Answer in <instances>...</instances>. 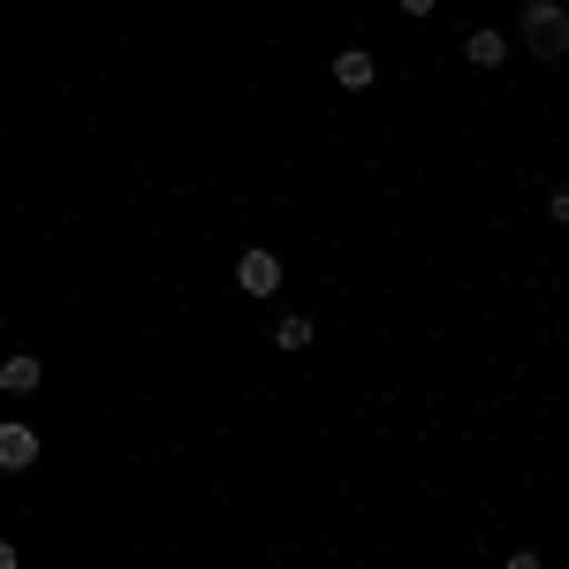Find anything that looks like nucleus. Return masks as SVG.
Instances as JSON below:
<instances>
[{"mask_svg":"<svg viewBox=\"0 0 569 569\" xmlns=\"http://www.w3.org/2000/svg\"><path fill=\"white\" fill-rule=\"evenodd\" d=\"M236 289H243V297H273V289H281V259H273V251H243V259H236Z\"/></svg>","mask_w":569,"mask_h":569,"instance_id":"nucleus-2","label":"nucleus"},{"mask_svg":"<svg viewBox=\"0 0 569 569\" xmlns=\"http://www.w3.org/2000/svg\"><path fill=\"white\" fill-rule=\"evenodd\" d=\"M39 463V433L31 426H0V471H31Z\"/></svg>","mask_w":569,"mask_h":569,"instance_id":"nucleus-4","label":"nucleus"},{"mask_svg":"<svg viewBox=\"0 0 569 569\" xmlns=\"http://www.w3.org/2000/svg\"><path fill=\"white\" fill-rule=\"evenodd\" d=\"M562 8H569V0H562Z\"/></svg>","mask_w":569,"mask_h":569,"instance_id":"nucleus-12","label":"nucleus"},{"mask_svg":"<svg viewBox=\"0 0 569 569\" xmlns=\"http://www.w3.org/2000/svg\"><path fill=\"white\" fill-rule=\"evenodd\" d=\"M273 342H281V350H311V319H281Z\"/></svg>","mask_w":569,"mask_h":569,"instance_id":"nucleus-7","label":"nucleus"},{"mask_svg":"<svg viewBox=\"0 0 569 569\" xmlns=\"http://www.w3.org/2000/svg\"><path fill=\"white\" fill-rule=\"evenodd\" d=\"M463 61H471V69H501V61H509V39H501V31H471V39H463Z\"/></svg>","mask_w":569,"mask_h":569,"instance_id":"nucleus-6","label":"nucleus"},{"mask_svg":"<svg viewBox=\"0 0 569 569\" xmlns=\"http://www.w3.org/2000/svg\"><path fill=\"white\" fill-rule=\"evenodd\" d=\"M0 569H23V555H16V547H8V539H0Z\"/></svg>","mask_w":569,"mask_h":569,"instance_id":"nucleus-9","label":"nucleus"},{"mask_svg":"<svg viewBox=\"0 0 569 569\" xmlns=\"http://www.w3.org/2000/svg\"><path fill=\"white\" fill-rule=\"evenodd\" d=\"M372 77H380V61H372L365 46H342V53H335V84L342 91H372Z\"/></svg>","mask_w":569,"mask_h":569,"instance_id":"nucleus-3","label":"nucleus"},{"mask_svg":"<svg viewBox=\"0 0 569 569\" xmlns=\"http://www.w3.org/2000/svg\"><path fill=\"white\" fill-rule=\"evenodd\" d=\"M39 380H46V365H39V357H31V350L0 357V388H8V395H31V388H39Z\"/></svg>","mask_w":569,"mask_h":569,"instance_id":"nucleus-5","label":"nucleus"},{"mask_svg":"<svg viewBox=\"0 0 569 569\" xmlns=\"http://www.w3.org/2000/svg\"><path fill=\"white\" fill-rule=\"evenodd\" d=\"M509 569H539V555H509Z\"/></svg>","mask_w":569,"mask_h":569,"instance_id":"nucleus-11","label":"nucleus"},{"mask_svg":"<svg viewBox=\"0 0 569 569\" xmlns=\"http://www.w3.org/2000/svg\"><path fill=\"white\" fill-rule=\"evenodd\" d=\"M555 220H562V228H569V182H562V190H555Z\"/></svg>","mask_w":569,"mask_h":569,"instance_id":"nucleus-8","label":"nucleus"},{"mask_svg":"<svg viewBox=\"0 0 569 569\" xmlns=\"http://www.w3.org/2000/svg\"><path fill=\"white\" fill-rule=\"evenodd\" d=\"M517 31H525V46L539 61H562L569 53V8L562 0H525V23Z\"/></svg>","mask_w":569,"mask_h":569,"instance_id":"nucleus-1","label":"nucleus"},{"mask_svg":"<svg viewBox=\"0 0 569 569\" xmlns=\"http://www.w3.org/2000/svg\"><path fill=\"white\" fill-rule=\"evenodd\" d=\"M402 8H410V16H433V8H440V0H402Z\"/></svg>","mask_w":569,"mask_h":569,"instance_id":"nucleus-10","label":"nucleus"}]
</instances>
